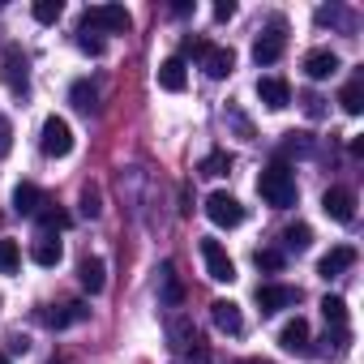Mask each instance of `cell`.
Listing matches in <instances>:
<instances>
[{
	"instance_id": "20",
	"label": "cell",
	"mask_w": 364,
	"mask_h": 364,
	"mask_svg": "<svg viewBox=\"0 0 364 364\" xmlns=\"http://www.w3.org/2000/svg\"><path fill=\"white\" fill-rule=\"evenodd\" d=\"M202 69L210 73V77H232V69H236V52L232 48H206V56H202Z\"/></svg>"
},
{
	"instance_id": "32",
	"label": "cell",
	"mask_w": 364,
	"mask_h": 364,
	"mask_svg": "<svg viewBox=\"0 0 364 364\" xmlns=\"http://www.w3.org/2000/svg\"><path fill=\"white\" fill-rule=\"evenodd\" d=\"M309 150H313L309 133H287V141H283V154H309Z\"/></svg>"
},
{
	"instance_id": "34",
	"label": "cell",
	"mask_w": 364,
	"mask_h": 364,
	"mask_svg": "<svg viewBox=\"0 0 364 364\" xmlns=\"http://www.w3.org/2000/svg\"><path fill=\"white\" fill-rule=\"evenodd\" d=\"M14 150V124L5 120V112H0V159H5Z\"/></svg>"
},
{
	"instance_id": "41",
	"label": "cell",
	"mask_w": 364,
	"mask_h": 364,
	"mask_svg": "<svg viewBox=\"0 0 364 364\" xmlns=\"http://www.w3.org/2000/svg\"><path fill=\"white\" fill-rule=\"evenodd\" d=\"M0 364H14V360H9V355H5V351H0Z\"/></svg>"
},
{
	"instance_id": "11",
	"label": "cell",
	"mask_w": 364,
	"mask_h": 364,
	"mask_svg": "<svg viewBox=\"0 0 364 364\" xmlns=\"http://www.w3.org/2000/svg\"><path fill=\"white\" fill-rule=\"evenodd\" d=\"M35 317H39L48 330H65V326H73V321H86V317H90V309L73 300V304H60V309H39Z\"/></svg>"
},
{
	"instance_id": "40",
	"label": "cell",
	"mask_w": 364,
	"mask_h": 364,
	"mask_svg": "<svg viewBox=\"0 0 364 364\" xmlns=\"http://www.w3.org/2000/svg\"><path fill=\"white\" fill-rule=\"evenodd\" d=\"M171 14H176V18H189V14H193V5H189V0H176Z\"/></svg>"
},
{
	"instance_id": "7",
	"label": "cell",
	"mask_w": 364,
	"mask_h": 364,
	"mask_svg": "<svg viewBox=\"0 0 364 364\" xmlns=\"http://www.w3.org/2000/svg\"><path fill=\"white\" fill-rule=\"evenodd\" d=\"M300 300V287H287V283H262L257 287V309L270 317V313H283Z\"/></svg>"
},
{
	"instance_id": "5",
	"label": "cell",
	"mask_w": 364,
	"mask_h": 364,
	"mask_svg": "<svg viewBox=\"0 0 364 364\" xmlns=\"http://www.w3.org/2000/svg\"><path fill=\"white\" fill-rule=\"evenodd\" d=\"M206 215H210L215 228H240L245 223V206L232 193H210L206 198Z\"/></svg>"
},
{
	"instance_id": "33",
	"label": "cell",
	"mask_w": 364,
	"mask_h": 364,
	"mask_svg": "<svg viewBox=\"0 0 364 364\" xmlns=\"http://www.w3.org/2000/svg\"><path fill=\"white\" fill-rule=\"evenodd\" d=\"M82 215H86V219H99V215H103V206H99V193H95L90 185L82 189Z\"/></svg>"
},
{
	"instance_id": "26",
	"label": "cell",
	"mask_w": 364,
	"mask_h": 364,
	"mask_svg": "<svg viewBox=\"0 0 364 364\" xmlns=\"http://www.w3.org/2000/svg\"><path fill=\"white\" fill-rule=\"evenodd\" d=\"M338 103H343V112L347 116H360L364 112V82L355 77V82H347L343 86V95H338Z\"/></svg>"
},
{
	"instance_id": "31",
	"label": "cell",
	"mask_w": 364,
	"mask_h": 364,
	"mask_svg": "<svg viewBox=\"0 0 364 364\" xmlns=\"http://www.w3.org/2000/svg\"><path fill=\"white\" fill-rule=\"evenodd\" d=\"M253 262H257V270H270V274H279L287 257H283V249H257V257H253Z\"/></svg>"
},
{
	"instance_id": "3",
	"label": "cell",
	"mask_w": 364,
	"mask_h": 364,
	"mask_svg": "<svg viewBox=\"0 0 364 364\" xmlns=\"http://www.w3.org/2000/svg\"><path fill=\"white\" fill-rule=\"evenodd\" d=\"M0 77H5V86L14 95L31 90V60H26L22 48H5V52H0Z\"/></svg>"
},
{
	"instance_id": "22",
	"label": "cell",
	"mask_w": 364,
	"mask_h": 364,
	"mask_svg": "<svg viewBox=\"0 0 364 364\" xmlns=\"http://www.w3.org/2000/svg\"><path fill=\"white\" fill-rule=\"evenodd\" d=\"M31 257H35V266H60L65 249H60V240H56V236H39V240L31 245Z\"/></svg>"
},
{
	"instance_id": "18",
	"label": "cell",
	"mask_w": 364,
	"mask_h": 364,
	"mask_svg": "<svg viewBox=\"0 0 364 364\" xmlns=\"http://www.w3.org/2000/svg\"><path fill=\"white\" fill-rule=\"evenodd\" d=\"M210 317H215V326L223 334H240L245 330V317H240V304L236 300H215L210 304Z\"/></svg>"
},
{
	"instance_id": "21",
	"label": "cell",
	"mask_w": 364,
	"mask_h": 364,
	"mask_svg": "<svg viewBox=\"0 0 364 364\" xmlns=\"http://www.w3.org/2000/svg\"><path fill=\"white\" fill-rule=\"evenodd\" d=\"M279 343H283V351L304 355V351H309V321H304V317H291V321L279 330Z\"/></svg>"
},
{
	"instance_id": "30",
	"label": "cell",
	"mask_w": 364,
	"mask_h": 364,
	"mask_svg": "<svg viewBox=\"0 0 364 364\" xmlns=\"http://www.w3.org/2000/svg\"><path fill=\"white\" fill-rule=\"evenodd\" d=\"M60 14H65V5H60V0H35V22L52 26V22H60Z\"/></svg>"
},
{
	"instance_id": "10",
	"label": "cell",
	"mask_w": 364,
	"mask_h": 364,
	"mask_svg": "<svg viewBox=\"0 0 364 364\" xmlns=\"http://www.w3.org/2000/svg\"><path fill=\"white\" fill-rule=\"evenodd\" d=\"M321 210H326L334 223H351V219H355V193L343 189V185H330V189L321 193Z\"/></svg>"
},
{
	"instance_id": "2",
	"label": "cell",
	"mask_w": 364,
	"mask_h": 364,
	"mask_svg": "<svg viewBox=\"0 0 364 364\" xmlns=\"http://www.w3.org/2000/svg\"><path fill=\"white\" fill-rule=\"evenodd\" d=\"M129 9L124 5H90L86 14H82V31L90 35V31H107V35H124L129 31Z\"/></svg>"
},
{
	"instance_id": "27",
	"label": "cell",
	"mask_w": 364,
	"mask_h": 364,
	"mask_svg": "<svg viewBox=\"0 0 364 364\" xmlns=\"http://www.w3.org/2000/svg\"><path fill=\"white\" fill-rule=\"evenodd\" d=\"M321 317H326L334 330H343V326H347V300H343V296H326V300H321Z\"/></svg>"
},
{
	"instance_id": "4",
	"label": "cell",
	"mask_w": 364,
	"mask_h": 364,
	"mask_svg": "<svg viewBox=\"0 0 364 364\" xmlns=\"http://www.w3.org/2000/svg\"><path fill=\"white\" fill-rule=\"evenodd\" d=\"M39 146H43L48 159H65V154L73 150V129H69V120L48 116V120H43V133H39Z\"/></svg>"
},
{
	"instance_id": "14",
	"label": "cell",
	"mask_w": 364,
	"mask_h": 364,
	"mask_svg": "<svg viewBox=\"0 0 364 364\" xmlns=\"http://www.w3.org/2000/svg\"><path fill=\"white\" fill-rule=\"evenodd\" d=\"M180 300H185V287H180V279H176V266L163 262V266H159V304L180 309Z\"/></svg>"
},
{
	"instance_id": "39",
	"label": "cell",
	"mask_w": 364,
	"mask_h": 364,
	"mask_svg": "<svg viewBox=\"0 0 364 364\" xmlns=\"http://www.w3.org/2000/svg\"><path fill=\"white\" fill-rule=\"evenodd\" d=\"M304 112H309V116H321V99H317V95H304Z\"/></svg>"
},
{
	"instance_id": "38",
	"label": "cell",
	"mask_w": 364,
	"mask_h": 364,
	"mask_svg": "<svg viewBox=\"0 0 364 364\" xmlns=\"http://www.w3.org/2000/svg\"><path fill=\"white\" fill-rule=\"evenodd\" d=\"M232 14H236V5H232V0H219V5H215V18H219V22H228Z\"/></svg>"
},
{
	"instance_id": "19",
	"label": "cell",
	"mask_w": 364,
	"mask_h": 364,
	"mask_svg": "<svg viewBox=\"0 0 364 364\" xmlns=\"http://www.w3.org/2000/svg\"><path fill=\"white\" fill-rule=\"evenodd\" d=\"M159 86H163V90H171V95H180V90H185V86H189L185 60H180V56H167V60L159 65Z\"/></svg>"
},
{
	"instance_id": "6",
	"label": "cell",
	"mask_w": 364,
	"mask_h": 364,
	"mask_svg": "<svg viewBox=\"0 0 364 364\" xmlns=\"http://www.w3.org/2000/svg\"><path fill=\"white\" fill-rule=\"evenodd\" d=\"M202 262H206V274L215 283H232L236 279V262L228 257V249L219 240H202Z\"/></svg>"
},
{
	"instance_id": "1",
	"label": "cell",
	"mask_w": 364,
	"mask_h": 364,
	"mask_svg": "<svg viewBox=\"0 0 364 364\" xmlns=\"http://www.w3.org/2000/svg\"><path fill=\"white\" fill-rule=\"evenodd\" d=\"M257 193H262V202L266 206H274V210H287V206H296V176H291V167L287 163H270L262 176H257Z\"/></svg>"
},
{
	"instance_id": "29",
	"label": "cell",
	"mask_w": 364,
	"mask_h": 364,
	"mask_svg": "<svg viewBox=\"0 0 364 364\" xmlns=\"http://www.w3.org/2000/svg\"><path fill=\"white\" fill-rule=\"evenodd\" d=\"M22 266V249L18 240H0V274H14Z\"/></svg>"
},
{
	"instance_id": "13",
	"label": "cell",
	"mask_w": 364,
	"mask_h": 364,
	"mask_svg": "<svg viewBox=\"0 0 364 364\" xmlns=\"http://www.w3.org/2000/svg\"><path fill=\"white\" fill-rule=\"evenodd\" d=\"M257 99H262L270 112H283V107L291 103V86H287L283 77H262V82H257Z\"/></svg>"
},
{
	"instance_id": "35",
	"label": "cell",
	"mask_w": 364,
	"mask_h": 364,
	"mask_svg": "<svg viewBox=\"0 0 364 364\" xmlns=\"http://www.w3.org/2000/svg\"><path fill=\"white\" fill-rule=\"evenodd\" d=\"M77 48L90 52V56H103V39H95V35H86V31H77Z\"/></svg>"
},
{
	"instance_id": "8",
	"label": "cell",
	"mask_w": 364,
	"mask_h": 364,
	"mask_svg": "<svg viewBox=\"0 0 364 364\" xmlns=\"http://www.w3.org/2000/svg\"><path fill=\"white\" fill-rule=\"evenodd\" d=\"M167 338H171V347L176 351H202V338H198V326H193V317H185V313H171L167 317Z\"/></svg>"
},
{
	"instance_id": "9",
	"label": "cell",
	"mask_w": 364,
	"mask_h": 364,
	"mask_svg": "<svg viewBox=\"0 0 364 364\" xmlns=\"http://www.w3.org/2000/svg\"><path fill=\"white\" fill-rule=\"evenodd\" d=\"M283 31H287V26H283V18H274V22H270V31L253 43V60H257V65H274V60L283 56V48H287V35H283Z\"/></svg>"
},
{
	"instance_id": "15",
	"label": "cell",
	"mask_w": 364,
	"mask_h": 364,
	"mask_svg": "<svg viewBox=\"0 0 364 364\" xmlns=\"http://www.w3.org/2000/svg\"><path fill=\"white\" fill-rule=\"evenodd\" d=\"M43 202H48V198H43V189H39V185H31V180H22V185L14 189V210H18V215H26V219H35V215L43 210Z\"/></svg>"
},
{
	"instance_id": "43",
	"label": "cell",
	"mask_w": 364,
	"mask_h": 364,
	"mask_svg": "<svg viewBox=\"0 0 364 364\" xmlns=\"http://www.w3.org/2000/svg\"><path fill=\"white\" fill-rule=\"evenodd\" d=\"M0 5H5V0H0Z\"/></svg>"
},
{
	"instance_id": "37",
	"label": "cell",
	"mask_w": 364,
	"mask_h": 364,
	"mask_svg": "<svg viewBox=\"0 0 364 364\" xmlns=\"http://www.w3.org/2000/svg\"><path fill=\"white\" fill-rule=\"evenodd\" d=\"M9 351H14V355H26V351H31V338L14 334V338H9Z\"/></svg>"
},
{
	"instance_id": "17",
	"label": "cell",
	"mask_w": 364,
	"mask_h": 364,
	"mask_svg": "<svg viewBox=\"0 0 364 364\" xmlns=\"http://www.w3.org/2000/svg\"><path fill=\"white\" fill-rule=\"evenodd\" d=\"M77 283H82L90 296H99V291L107 287V266H103L99 257H82V262H77Z\"/></svg>"
},
{
	"instance_id": "24",
	"label": "cell",
	"mask_w": 364,
	"mask_h": 364,
	"mask_svg": "<svg viewBox=\"0 0 364 364\" xmlns=\"http://www.w3.org/2000/svg\"><path fill=\"white\" fill-rule=\"evenodd\" d=\"M35 219H39L43 236H52V232H65V228H69V215H65L60 206H52V202H43V210H39Z\"/></svg>"
},
{
	"instance_id": "36",
	"label": "cell",
	"mask_w": 364,
	"mask_h": 364,
	"mask_svg": "<svg viewBox=\"0 0 364 364\" xmlns=\"http://www.w3.org/2000/svg\"><path fill=\"white\" fill-rule=\"evenodd\" d=\"M206 48H210V43H206V39H198V35H189V39H185V56H198V60H202V56H206Z\"/></svg>"
},
{
	"instance_id": "25",
	"label": "cell",
	"mask_w": 364,
	"mask_h": 364,
	"mask_svg": "<svg viewBox=\"0 0 364 364\" xmlns=\"http://www.w3.org/2000/svg\"><path fill=\"white\" fill-rule=\"evenodd\" d=\"M309 245H313V228H309V223H291V228L283 232V249H287V253H304Z\"/></svg>"
},
{
	"instance_id": "23",
	"label": "cell",
	"mask_w": 364,
	"mask_h": 364,
	"mask_svg": "<svg viewBox=\"0 0 364 364\" xmlns=\"http://www.w3.org/2000/svg\"><path fill=\"white\" fill-rule=\"evenodd\" d=\"M69 99H73L77 112H99V90H95V82H73Z\"/></svg>"
},
{
	"instance_id": "12",
	"label": "cell",
	"mask_w": 364,
	"mask_h": 364,
	"mask_svg": "<svg viewBox=\"0 0 364 364\" xmlns=\"http://www.w3.org/2000/svg\"><path fill=\"white\" fill-rule=\"evenodd\" d=\"M351 266H355V249H351V245H334V249L317 262V274H321V279H338V274L351 270Z\"/></svg>"
},
{
	"instance_id": "42",
	"label": "cell",
	"mask_w": 364,
	"mask_h": 364,
	"mask_svg": "<svg viewBox=\"0 0 364 364\" xmlns=\"http://www.w3.org/2000/svg\"><path fill=\"white\" fill-rule=\"evenodd\" d=\"M249 364H270V360H249Z\"/></svg>"
},
{
	"instance_id": "16",
	"label": "cell",
	"mask_w": 364,
	"mask_h": 364,
	"mask_svg": "<svg viewBox=\"0 0 364 364\" xmlns=\"http://www.w3.org/2000/svg\"><path fill=\"white\" fill-rule=\"evenodd\" d=\"M304 73H309L313 82H326V77H334V73H338V56H334L330 48H317V52H309V56H304Z\"/></svg>"
},
{
	"instance_id": "28",
	"label": "cell",
	"mask_w": 364,
	"mask_h": 364,
	"mask_svg": "<svg viewBox=\"0 0 364 364\" xmlns=\"http://www.w3.org/2000/svg\"><path fill=\"white\" fill-rule=\"evenodd\" d=\"M198 171H202V176H228V171H232V154L215 150V154H206V159L198 163Z\"/></svg>"
}]
</instances>
